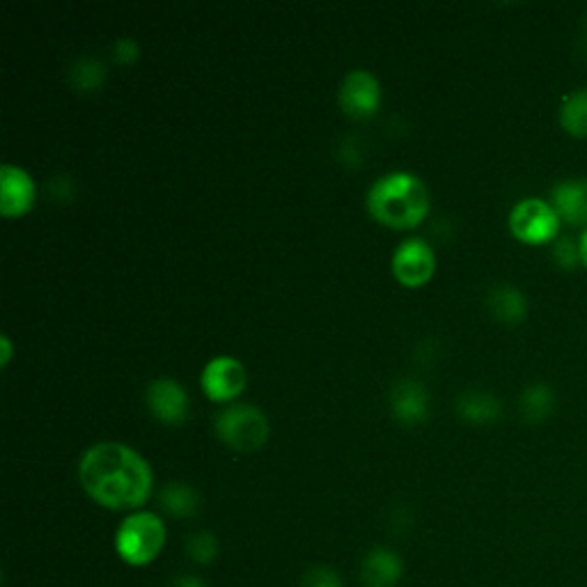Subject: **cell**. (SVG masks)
Instances as JSON below:
<instances>
[{
	"instance_id": "5",
	"label": "cell",
	"mask_w": 587,
	"mask_h": 587,
	"mask_svg": "<svg viewBox=\"0 0 587 587\" xmlns=\"http://www.w3.org/2000/svg\"><path fill=\"white\" fill-rule=\"evenodd\" d=\"M560 216L555 207L542 198H523L511 207L507 226L514 239L526 246H546L560 237Z\"/></svg>"
},
{
	"instance_id": "19",
	"label": "cell",
	"mask_w": 587,
	"mask_h": 587,
	"mask_svg": "<svg viewBox=\"0 0 587 587\" xmlns=\"http://www.w3.org/2000/svg\"><path fill=\"white\" fill-rule=\"evenodd\" d=\"M106 81V67L100 58L83 56L69 69V83L73 90H79L83 94L96 92Z\"/></svg>"
},
{
	"instance_id": "25",
	"label": "cell",
	"mask_w": 587,
	"mask_h": 587,
	"mask_svg": "<svg viewBox=\"0 0 587 587\" xmlns=\"http://www.w3.org/2000/svg\"><path fill=\"white\" fill-rule=\"evenodd\" d=\"M0 347H3V356H0V362L8 365L10 362V356H12V342L8 335L0 337Z\"/></svg>"
},
{
	"instance_id": "1",
	"label": "cell",
	"mask_w": 587,
	"mask_h": 587,
	"mask_svg": "<svg viewBox=\"0 0 587 587\" xmlns=\"http://www.w3.org/2000/svg\"><path fill=\"white\" fill-rule=\"evenodd\" d=\"M79 480L85 494L106 509H138L154 486L147 459L115 440H104L83 452Z\"/></svg>"
},
{
	"instance_id": "6",
	"label": "cell",
	"mask_w": 587,
	"mask_h": 587,
	"mask_svg": "<svg viewBox=\"0 0 587 587\" xmlns=\"http://www.w3.org/2000/svg\"><path fill=\"white\" fill-rule=\"evenodd\" d=\"M246 381H249L246 367L232 356L211 358L203 367V375H200V385L205 390V395L211 402H220V404L237 400L243 393V388H246Z\"/></svg>"
},
{
	"instance_id": "14",
	"label": "cell",
	"mask_w": 587,
	"mask_h": 587,
	"mask_svg": "<svg viewBox=\"0 0 587 587\" xmlns=\"http://www.w3.org/2000/svg\"><path fill=\"white\" fill-rule=\"evenodd\" d=\"M486 310L500 324H521L528 316L526 294L514 285H496L486 291Z\"/></svg>"
},
{
	"instance_id": "13",
	"label": "cell",
	"mask_w": 587,
	"mask_h": 587,
	"mask_svg": "<svg viewBox=\"0 0 587 587\" xmlns=\"http://www.w3.org/2000/svg\"><path fill=\"white\" fill-rule=\"evenodd\" d=\"M551 205L560 220L587 228V180H562L551 188Z\"/></svg>"
},
{
	"instance_id": "12",
	"label": "cell",
	"mask_w": 587,
	"mask_h": 587,
	"mask_svg": "<svg viewBox=\"0 0 587 587\" xmlns=\"http://www.w3.org/2000/svg\"><path fill=\"white\" fill-rule=\"evenodd\" d=\"M404 574L402 555L388 546H375L360 560L362 587H398Z\"/></svg>"
},
{
	"instance_id": "4",
	"label": "cell",
	"mask_w": 587,
	"mask_h": 587,
	"mask_svg": "<svg viewBox=\"0 0 587 587\" xmlns=\"http://www.w3.org/2000/svg\"><path fill=\"white\" fill-rule=\"evenodd\" d=\"M216 436L237 452H255L260 450L272 427L266 415L253 404H230L216 415L214 423Z\"/></svg>"
},
{
	"instance_id": "15",
	"label": "cell",
	"mask_w": 587,
	"mask_h": 587,
	"mask_svg": "<svg viewBox=\"0 0 587 587\" xmlns=\"http://www.w3.org/2000/svg\"><path fill=\"white\" fill-rule=\"evenodd\" d=\"M457 413L469 425H494L503 418V402L488 390L469 388L457 398Z\"/></svg>"
},
{
	"instance_id": "21",
	"label": "cell",
	"mask_w": 587,
	"mask_h": 587,
	"mask_svg": "<svg viewBox=\"0 0 587 587\" xmlns=\"http://www.w3.org/2000/svg\"><path fill=\"white\" fill-rule=\"evenodd\" d=\"M551 255H553V262L565 268V272H572V268H576L580 264V249H578V241L574 237H557L553 243H551Z\"/></svg>"
},
{
	"instance_id": "17",
	"label": "cell",
	"mask_w": 587,
	"mask_h": 587,
	"mask_svg": "<svg viewBox=\"0 0 587 587\" xmlns=\"http://www.w3.org/2000/svg\"><path fill=\"white\" fill-rule=\"evenodd\" d=\"M519 408H521V418L528 425H540L544 421H549V415L555 411V393L549 383L534 381L530 385L523 388L521 400H519Z\"/></svg>"
},
{
	"instance_id": "9",
	"label": "cell",
	"mask_w": 587,
	"mask_h": 587,
	"mask_svg": "<svg viewBox=\"0 0 587 587\" xmlns=\"http://www.w3.org/2000/svg\"><path fill=\"white\" fill-rule=\"evenodd\" d=\"M147 406L154 413V418H159L165 425H182L188 418V393L184 385L175 379L159 377L150 385H147Z\"/></svg>"
},
{
	"instance_id": "3",
	"label": "cell",
	"mask_w": 587,
	"mask_h": 587,
	"mask_svg": "<svg viewBox=\"0 0 587 587\" xmlns=\"http://www.w3.org/2000/svg\"><path fill=\"white\" fill-rule=\"evenodd\" d=\"M168 530L154 511H134L119 523L115 532V551L129 567H147L165 549Z\"/></svg>"
},
{
	"instance_id": "24",
	"label": "cell",
	"mask_w": 587,
	"mask_h": 587,
	"mask_svg": "<svg viewBox=\"0 0 587 587\" xmlns=\"http://www.w3.org/2000/svg\"><path fill=\"white\" fill-rule=\"evenodd\" d=\"M168 587H209L200 576H193V574H180L175 576L173 580H170Z\"/></svg>"
},
{
	"instance_id": "16",
	"label": "cell",
	"mask_w": 587,
	"mask_h": 587,
	"mask_svg": "<svg viewBox=\"0 0 587 587\" xmlns=\"http://www.w3.org/2000/svg\"><path fill=\"white\" fill-rule=\"evenodd\" d=\"M161 509L173 519H193L200 511L203 496L195 486L186 482H170L159 492Z\"/></svg>"
},
{
	"instance_id": "10",
	"label": "cell",
	"mask_w": 587,
	"mask_h": 587,
	"mask_svg": "<svg viewBox=\"0 0 587 587\" xmlns=\"http://www.w3.org/2000/svg\"><path fill=\"white\" fill-rule=\"evenodd\" d=\"M390 411L404 425H421L429 418V390L415 379H400L390 385Z\"/></svg>"
},
{
	"instance_id": "8",
	"label": "cell",
	"mask_w": 587,
	"mask_h": 587,
	"mask_svg": "<svg viewBox=\"0 0 587 587\" xmlns=\"http://www.w3.org/2000/svg\"><path fill=\"white\" fill-rule=\"evenodd\" d=\"M339 106L349 117L365 119L372 117L381 106V83L372 71L354 69L339 85Z\"/></svg>"
},
{
	"instance_id": "26",
	"label": "cell",
	"mask_w": 587,
	"mask_h": 587,
	"mask_svg": "<svg viewBox=\"0 0 587 587\" xmlns=\"http://www.w3.org/2000/svg\"><path fill=\"white\" fill-rule=\"evenodd\" d=\"M578 249H580V264L587 268V228L578 237Z\"/></svg>"
},
{
	"instance_id": "2",
	"label": "cell",
	"mask_w": 587,
	"mask_h": 587,
	"mask_svg": "<svg viewBox=\"0 0 587 587\" xmlns=\"http://www.w3.org/2000/svg\"><path fill=\"white\" fill-rule=\"evenodd\" d=\"M367 211L381 226L411 230L429 214V191L421 177L411 173H390L379 177L367 191Z\"/></svg>"
},
{
	"instance_id": "22",
	"label": "cell",
	"mask_w": 587,
	"mask_h": 587,
	"mask_svg": "<svg viewBox=\"0 0 587 587\" xmlns=\"http://www.w3.org/2000/svg\"><path fill=\"white\" fill-rule=\"evenodd\" d=\"M301 587H345V583L333 567L316 565L303 574Z\"/></svg>"
},
{
	"instance_id": "11",
	"label": "cell",
	"mask_w": 587,
	"mask_h": 587,
	"mask_svg": "<svg viewBox=\"0 0 587 587\" xmlns=\"http://www.w3.org/2000/svg\"><path fill=\"white\" fill-rule=\"evenodd\" d=\"M37 186L26 170L5 163L0 170V211L8 218L23 216L35 205Z\"/></svg>"
},
{
	"instance_id": "7",
	"label": "cell",
	"mask_w": 587,
	"mask_h": 587,
	"mask_svg": "<svg viewBox=\"0 0 587 587\" xmlns=\"http://www.w3.org/2000/svg\"><path fill=\"white\" fill-rule=\"evenodd\" d=\"M436 272V255L423 237L404 239L393 253V274L404 287H421Z\"/></svg>"
},
{
	"instance_id": "20",
	"label": "cell",
	"mask_w": 587,
	"mask_h": 587,
	"mask_svg": "<svg viewBox=\"0 0 587 587\" xmlns=\"http://www.w3.org/2000/svg\"><path fill=\"white\" fill-rule=\"evenodd\" d=\"M184 551L186 555L191 557V562H195V565H211V562L218 557L220 553V544H218V537L209 530H198L186 537V544H184Z\"/></svg>"
},
{
	"instance_id": "18",
	"label": "cell",
	"mask_w": 587,
	"mask_h": 587,
	"mask_svg": "<svg viewBox=\"0 0 587 587\" xmlns=\"http://www.w3.org/2000/svg\"><path fill=\"white\" fill-rule=\"evenodd\" d=\"M560 127L574 138H587V88L569 92L560 104Z\"/></svg>"
},
{
	"instance_id": "23",
	"label": "cell",
	"mask_w": 587,
	"mask_h": 587,
	"mask_svg": "<svg viewBox=\"0 0 587 587\" xmlns=\"http://www.w3.org/2000/svg\"><path fill=\"white\" fill-rule=\"evenodd\" d=\"M140 56V46L134 37H119L113 44V60L117 65H134Z\"/></svg>"
}]
</instances>
